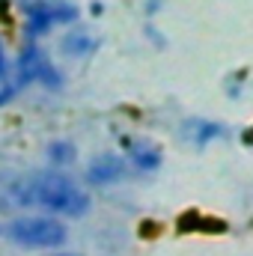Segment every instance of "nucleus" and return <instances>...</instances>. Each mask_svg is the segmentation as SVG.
Listing matches in <instances>:
<instances>
[{
	"label": "nucleus",
	"mask_w": 253,
	"mask_h": 256,
	"mask_svg": "<svg viewBox=\"0 0 253 256\" xmlns=\"http://www.w3.org/2000/svg\"><path fill=\"white\" fill-rule=\"evenodd\" d=\"M45 158H48L51 170H60V173H66V170L78 161V146H74L72 140H66V137H60V140H51V143L45 146Z\"/></svg>",
	"instance_id": "obj_8"
},
{
	"label": "nucleus",
	"mask_w": 253,
	"mask_h": 256,
	"mask_svg": "<svg viewBox=\"0 0 253 256\" xmlns=\"http://www.w3.org/2000/svg\"><path fill=\"white\" fill-rule=\"evenodd\" d=\"M6 78H12V57H9L6 42L0 39V80H6Z\"/></svg>",
	"instance_id": "obj_10"
},
{
	"label": "nucleus",
	"mask_w": 253,
	"mask_h": 256,
	"mask_svg": "<svg viewBox=\"0 0 253 256\" xmlns=\"http://www.w3.org/2000/svg\"><path fill=\"white\" fill-rule=\"evenodd\" d=\"M21 33L24 42H42L54 27H72L80 18V9L72 0H21Z\"/></svg>",
	"instance_id": "obj_3"
},
{
	"label": "nucleus",
	"mask_w": 253,
	"mask_h": 256,
	"mask_svg": "<svg viewBox=\"0 0 253 256\" xmlns=\"http://www.w3.org/2000/svg\"><path fill=\"white\" fill-rule=\"evenodd\" d=\"M57 256H80V254H68V250H57Z\"/></svg>",
	"instance_id": "obj_11"
},
{
	"label": "nucleus",
	"mask_w": 253,
	"mask_h": 256,
	"mask_svg": "<svg viewBox=\"0 0 253 256\" xmlns=\"http://www.w3.org/2000/svg\"><path fill=\"white\" fill-rule=\"evenodd\" d=\"M128 173V161L120 152H98L90 158L86 170H84V182L90 188H110L120 185Z\"/></svg>",
	"instance_id": "obj_5"
},
{
	"label": "nucleus",
	"mask_w": 253,
	"mask_h": 256,
	"mask_svg": "<svg viewBox=\"0 0 253 256\" xmlns=\"http://www.w3.org/2000/svg\"><path fill=\"white\" fill-rule=\"evenodd\" d=\"M3 238H9L21 250H60L68 242V226L57 218L24 212L3 224Z\"/></svg>",
	"instance_id": "obj_2"
},
{
	"label": "nucleus",
	"mask_w": 253,
	"mask_h": 256,
	"mask_svg": "<svg viewBox=\"0 0 253 256\" xmlns=\"http://www.w3.org/2000/svg\"><path fill=\"white\" fill-rule=\"evenodd\" d=\"M185 134H188V140L194 146H206L208 140H214V137H220L224 134V128L218 126V122H208V120H190L185 122Z\"/></svg>",
	"instance_id": "obj_9"
},
{
	"label": "nucleus",
	"mask_w": 253,
	"mask_h": 256,
	"mask_svg": "<svg viewBox=\"0 0 253 256\" xmlns=\"http://www.w3.org/2000/svg\"><path fill=\"white\" fill-rule=\"evenodd\" d=\"M12 74L21 90L27 86H42V90H63V72L54 66V60L42 51L36 42H24L18 57L12 60Z\"/></svg>",
	"instance_id": "obj_4"
},
{
	"label": "nucleus",
	"mask_w": 253,
	"mask_h": 256,
	"mask_svg": "<svg viewBox=\"0 0 253 256\" xmlns=\"http://www.w3.org/2000/svg\"><path fill=\"white\" fill-rule=\"evenodd\" d=\"M0 236H3V224H0Z\"/></svg>",
	"instance_id": "obj_12"
},
{
	"label": "nucleus",
	"mask_w": 253,
	"mask_h": 256,
	"mask_svg": "<svg viewBox=\"0 0 253 256\" xmlns=\"http://www.w3.org/2000/svg\"><path fill=\"white\" fill-rule=\"evenodd\" d=\"M128 161H131L134 170H140V173H152V170L161 167V152H158V146H152V143L131 140V143H128Z\"/></svg>",
	"instance_id": "obj_7"
},
{
	"label": "nucleus",
	"mask_w": 253,
	"mask_h": 256,
	"mask_svg": "<svg viewBox=\"0 0 253 256\" xmlns=\"http://www.w3.org/2000/svg\"><path fill=\"white\" fill-rule=\"evenodd\" d=\"M15 202L18 206H30V208H39V214H48V218H57V220H74V218H84L92 206L90 194L80 182H74L68 173L60 170H48V173H36V176H27L21 179L15 188Z\"/></svg>",
	"instance_id": "obj_1"
},
{
	"label": "nucleus",
	"mask_w": 253,
	"mask_h": 256,
	"mask_svg": "<svg viewBox=\"0 0 253 256\" xmlns=\"http://www.w3.org/2000/svg\"><path fill=\"white\" fill-rule=\"evenodd\" d=\"M98 36H92L90 30H78V27H72L68 33H63V39H60V51H63L66 57H72V60H86V57H92L96 51H98Z\"/></svg>",
	"instance_id": "obj_6"
}]
</instances>
